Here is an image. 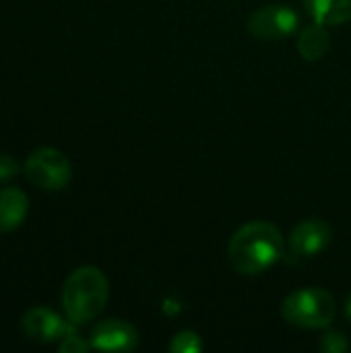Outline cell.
Instances as JSON below:
<instances>
[{
  "label": "cell",
  "mask_w": 351,
  "mask_h": 353,
  "mask_svg": "<svg viewBox=\"0 0 351 353\" xmlns=\"http://www.w3.org/2000/svg\"><path fill=\"white\" fill-rule=\"evenodd\" d=\"M285 250L281 232L269 221H250L242 225L228 244V259L240 275H261L271 269Z\"/></svg>",
  "instance_id": "1"
},
{
  "label": "cell",
  "mask_w": 351,
  "mask_h": 353,
  "mask_svg": "<svg viewBox=\"0 0 351 353\" xmlns=\"http://www.w3.org/2000/svg\"><path fill=\"white\" fill-rule=\"evenodd\" d=\"M110 283L97 267H81L62 288V308L72 325H85L101 314L108 304Z\"/></svg>",
  "instance_id": "2"
},
{
  "label": "cell",
  "mask_w": 351,
  "mask_h": 353,
  "mask_svg": "<svg viewBox=\"0 0 351 353\" xmlns=\"http://www.w3.org/2000/svg\"><path fill=\"white\" fill-rule=\"evenodd\" d=\"M281 316L300 329H325L335 319V298L321 288L296 290L283 300Z\"/></svg>",
  "instance_id": "3"
},
{
  "label": "cell",
  "mask_w": 351,
  "mask_h": 353,
  "mask_svg": "<svg viewBox=\"0 0 351 353\" xmlns=\"http://www.w3.org/2000/svg\"><path fill=\"white\" fill-rule=\"evenodd\" d=\"M25 176L41 190H60L70 180V163L58 149L41 147L27 157Z\"/></svg>",
  "instance_id": "4"
},
{
  "label": "cell",
  "mask_w": 351,
  "mask_h": 353,
  "mask_svg": "<svg viewBox=\"0 0 351 353\" xmlns=\"http://www.w3.org/2000/svg\"><path fill=\"white\" fill-rule=\"evenodd\" d=\"M298 12L288 4H269L257 8L248 19V31L261 41H279L296 33Z\"/></svg>",
  "instance_id": "5"
},
{
  "label": "cell",
  "mask_w": 351,
  "mask_h": 353,
  "mask_svg": "<svg viewBox=\"0 0 351 353\" xmlns=\"http://www.w3.org/2000/svg\"><path fill=\"white\" fill-rule=\"evenodd\" d=\"M333 228L325 219H306L298 223L290 236V250L298 259H312L329 248Z\"/></svg>",
  "instance_id": "6"
},
{
  "label": "cell",
  "mask_w": 351,
  "mask_h": 353,
  "mask_svg": "<svg viewBox=\"0 0 351 353\" xmlns=\"http://www.w3.org/2000/svg\"><path fill=\"white\" fill-rule=\"evenodd\" d=\"M89 343L101 352H132L139 345V333L126 321L108 319L93 327Z\"/></svg>",
  "instance_id": "7"
},
{
  "label": "cell",
  "mask_w": 351,
  "mask_h": 353,
  "mask_svg": "<svg viewBox=\"0 0 351 353\" xmlns=\"http://www.w3.org/2000/svg\"><path fill=\"white\" fill-rule=\"evenodd\" d=\"M23 333L27 339L37 341V343H52L64 337L74 325L68 321L64 323L56 312L48 308H31L23 316Z\"/></svg>",
  "instance_id": "8"
},
{
  "label": "cell",
  "mask_w": 351,
  "mask_h": 353,
  "mask_svg": "<svg viewBox=\"0 0 351 353\" xmlns=\"http://www.w3.org/2000/svg\"><path fill=\"white\" fill-rule=\"evenodd\" d=\"M29 209V199L19 188L0 190V234H6L21 225Z\"/></svg>",
  "instance_id": "9"
},
{
  "label": "cell",
  "mask_w": 351,
  "mask_h": 353,
  "mask_svg": "<svg viewBox=\"0 0 351 353\" xmlns=\"http://www.w3.org/2000/svg\"><path fill=\"white\" fill-rule=\"evenodd\" d=\"M296 46H298V52H300V56L304 60H308V62L321 60L329 52V48H331V35L327 31V25L317 23V21L306 25L300 31Z\"/></svg>",
  "instance_id": "10"
},
{
  "label": "cell",
  "mask_w": 351,
  "mask_h": 353,
  "mask_svg": "<svg viewBox=\"0 0 351 353\" xmlns=\"http://www.w3.org/2000/svg\"><path fill=\"white\" fill-rule=\"evenodd\" d=\"M304 8L312 21L327 27L351 21V0H304Z\"/></svg>",
  "instance_id": "11"
},
{
  "label": "cell",
  "mask_w": 351,
  "mask_h": 353,
  "mask_svg": "<svg viewBox=\"0 0 351 353\" xmlns=\"http://www.w3.org/2000/svg\"><path fill=\"white\" fill-rule=\"evenodd\" d=\"M170 352L174 353H199L203 352V339L194 331H180L174 335L170 343Z\"/></svg>",
  "instance_id": "12"
},
{
  "label": "cell",
  "mask_w": 351,
  "mask_h": 353,
  "mask_svg": "<svg viewBox=\"0 0 351 353\" xmlns=\"http://www.w3.org/2000/svg\"><path fill=\"white\" fill-rule=\"evenodd\" d=\"M321 350L325 353H343L350 350V341L341 331H329L321 337Z\"/></svg>",
  "instance_id": "13"
},
{
  "label": "cell",
  "mask_w": 351,
  "mask_h": 353,
  "mask_svg": "<svg viewBox=\"0 0 351 353\" xmlns=\"http://www.w3.org/2000/svg\"><path fill=\"white\" fill-rule=\"evenodd\" d=\"M89 347H91V343L83 341V339L74 333V327L62 337V341H60V345H58V350L62 353H85Z\"/></svg>",
  "instance_id": "14"
},
{
  "label": "cell",
  "mask_w": 351,
  "mask_h": 353,
  "mask_svg": "<svg viewBox=\"0 0 351 353\" xmlns=\"http://www.w3.org/2000/svg\"><path fill=\"white\" fill-rule=\"evenodd\" d=\"M19 174V165L12 157L8 155H2L0 153V180H8V178H14Z\"/></svg>",
  "instance_id": "15"
},
{
  "label": "cell",
  "mask_w": 351,
  "mask_h": 353,
  "mask_svg": "<svg viewBox=\"0 0 351 353\" xmlns=\"http://www.w3.org/2000/svg\"><path fill=\"white\" fill-rule=\"evenodd\" d=\"M345 316H348V321H351V292L348 300H345Z\"/></svg>",
  "instance_id": "16"
}]
</instances>
